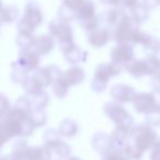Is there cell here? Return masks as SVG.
Here are the masks:
<instances>
[{
  "mask_svg": "<svg viewBox=\"0 0 160 160\" xmlns=\"http://www.w3.org/2000/svg\"><path fill=\"white\" fill-rule=\"evenodd\" d=\"M160 68V58L151 55L142 60H131L124 65V69L135 78L152 76Z\"/></svg>",
  "mask_w": 160,
  "mask_h": 160,
  "instance_id": "obj_4",
  "label": "cell"
},
{
  "mask_svg": "<svg viewBox=\"0 0 160 160\" xmlns=\"http://www.w3.org/2000/svg\"><path fill=\"white\" fill-rule=\"evenodd\" d=\"M30 71L27 70L24 67H22L18 62H14L11 66V79L14 81V83L22 85L28 80L30 77Z\"/></svg>",
  "mask_w": 160,
  "mask_h": 160,
  "instance_id": "obj_15",
  "label": "cell"
},
{
  "mask_svg": "<svg viewBox=\"0 0 160 160\" xmlns=\"http://www.w3.org/2000/svg\"><path fill=\"white\" fill-rule=\"evenodd\" d=\"M0 160H16L13 157V155L12 153H10V155H6V156H2L1 157V159Z\"/></svg>",
  "mask_w": 160,
  "mask_h": 160,
  "instance_id": "obj_31",
  "label": "cell"
},
{
  "mask_svg": "<svg viewBox=\"0 0 160 160\" xmlns=\"http://www.w3.org/2000/svg\"><path fill=\"white\" fill-rule=\"evenodd\" d=\"M62 78L70 87L79 85L85 80V70L80 66H71L62 72Z\"/></svg>",
  "mask_w": 160,
  "mask_h": 160,
  "instance_id": "obj_13",
  "label": "cell"
},
{
  "mask_svg": "<svg viewBox=\"0 0 160 160\" xmlns=\"http://www.w3.org/2000/svg\"><path fill=\"white\" fill-rule=\"evenodd\" d=\"M52 48H53V43L49 40H40L38 42H34L33 44V49L38 55L48 54Z\"/></svg>",
  "mask_w": 160,
  "mask_h": 160,
  "instance_id": "obj_22",
  "label": "cell"
},
{
  "mask_svg": "<svg viewBox=\"0 0 160 160\" xmlns=\"http://www.w3.org/2000/svg\"><path fill=\"white\" fill-rule=\"evenodd\" d=\"M92 147L96 151L100 153H104L107 150L112 148L110 136H107L104 133H98L92 138Z\"/></svg>",
  "mask_w": 160,
  "mask_h": 160,
  "instance_id": "obj_14",
  "label": "cell"
},
{
  "mask_svg": "<svg viewBox=\"0 0 160 160\" xmlns=\"http://www.w3.org/2000/svg\"><path fill=\"white\" fill-rule=\"evenodd\" d=\"M52 151H53V152H55L56 155L58 156V157H60V158H66V159H67V158H68L69 156H70L71 148L65 142L60 140V142H58L57 145H55V146H54L53 148H52Z\"/></svg>",
  "mask_w": 160,
  "mask_h": 160,
  "instance_id": "obj_25",
  "label": "cell"
},
{
  "mask_svg": "<svg viewBox=\"0 0 160 160\" xmlns=\"http://www.w3.org/2000/svg\"><path fill=\"white\" fill-rule=\"evenodd\" d=\"M53 151L44 146L33 147L28 145L27 142L20 139L14 142L12 155L16 160H51Z\"/></svg>",
  "mask_w": 160,
  "mask_h": 160,
  "instance_id": "obj_2",
  "label": "cell"
},
{
  "mask_svg": "<svg viewBox=\"0 0 160 160\" xmlns=\"http://www.w3.org/2000/svg\"><path fill=\"white\" fill-rule=\"evenodd\" d=\"M29 120L34 127L44 126L47 122V114L44 109L40 108H33L29 115Z\"/></svg>",
  "mask_w": 160,
  "mask_h": 160,
  "instance_id": "obj_18",
  "label": "cell"
},
{
  "mask_svg": "<svg viewBox=\"0 0 160 160\" xmlns=\"http://www.w3.org/2000/svg\"><path fill=\"white\" fill-rule=\"evenodd\" d=\"M43 140H44L45 146L48 147L52 150V148L62 140V135H60L58 129L48 128L43 134Z\"/></svg>",
  "mask_w": 160,
  "mask_h": 160,
  "instance_id": "obj_19",
  "label": "cell"
},
{
  "mask_svg": "<svg viewBox=\"0 0 160 160\" xmlns=\"http://www.w3.org/2000/svg\"><path fill=\"white\" fill-rule=\"evenodd\" d=\"M60 135L65 137H73L78 133V124L70 118L62 120L58 127Z\"/></svg>",
  "mask_w": 160,
  "mask_h": 160,
  "instance_id": "obj_16",
  "label": "cell"
},
{
  "mask_svg": "<svg viewBox=\"0 0 160 160\" xmlns=\"http://www.w3.org/2000/svg\"><path fill=\"white\" fill-rule=\"evenodd\" d=\"M48 101H49V97L45 90L43 92H41L40 94L32 98L33 108H40V109H45L46 105L48 104Z\"/></svg>",
  "mask_w": 160,
  "mask_h": 160,
  "instance_id": "obj_26",
  "label": "cell"
},
{
  "mask_svg": "<svg viewBox=\"0 0 160 160\" xmlns=\"http://www.w3.org/2000/svg\"><path fill=\"white\" fill-rule=\"evenodd\" d=\"M129 132L131 131H126V129L120 128V127H115V129L110 135L112 148L123 150L124 147L129 142Z\"/></svg>",
  "mask_w": 160,
  "mask_h": 160,
  "instance_id": "obj_12",
  "label": "cell"
},
{
  "mask_svg": "<svg viewBox=\"0 0 160 160\" xmlns=\"http://www.w3.org/2000/svg\"><path fill=\"white\" fill-rule=\"evenodd\" d=\"M11 110H12V108H11V104H10V101L6 98L5 94H2L1 98H0V115H1V118L5 116L6 114L9 113Z\"/></svg>",
  "mask_w": 160,
  "mask_h": 160,
  "instance_id": "obj_28",
  "label": "cell"
},
{
  "mask_svg": "<svg viewBox=\"0 0 160 160\" xmlns=\"http://www.w3.org/2000/svg\"><path fill=\"white\" fill-rule=\"evenodd\" d=\"M30 114L24 113L18 109L12 108L8 114L1 118L0 124V136L1 145L12 139L13 137H28L33 133L35 127L31 124L29 120Z\"/></svg>",
  "mask_w": 160,
  "mask_h": 160,
  "instance_id": "obj_1",
  "label": "cell"
},
{
  "mask_svg": "<svg viewBox=\"0 0 160 160\" xmlns=\"http://www.w3.org/2000/svg\"><path fill=\"white\" fill-rule=\"evenodd\" d=\"M102 160H129L122 150L115 148H110L102 153Z\"/></svg>",
  "mask_w": 160,
  "mask_h": 160,
  "instance_id": "obj_24",
  "label": "cell"
},
{
  "mask_svg": "<svg viewBox=\"0 0 160 160\" xmlns=\"http://www.w3.org/2000/svg\"><path fill=\"white\" fill-rule=\"evenodd\" d=\"M133 58H134L133 47H131L129 45L126 44L118 45L111 53V59H112L111 62L121 65L123 67H124L125 64L133 60Z\"/></svg>",
  "mask_w": 160,
  "mask_h": 160,
  "instance_id": "obj_9",
  "label": "cell"
},
{
  "mask_svg": "<svg viewBox=\"0 0 160 160\" xmlns=\"http://www.w3.org/2000/svg\"><path fill=\"white\" fill-rule=\"evenodd\" d=\"M122 151L126 155V157L129 160H140L142 158V155H144V151L140 148H138L132 142H128V144L124 147Z\"/></svg>",
  "mask_w": 160,
  "mask_h": 160,
  "instance_id": "obj_21",
  "label": "cell"
},
{
  "mask_svg": "<svg viewBox=\"0 0 160 160\" xmlns=\"http://www.w3.org/2000/svg\"><path fill=\"white\" fill-rule=\"evenodd\" d=\"M23 89H24L25 93H27L28 96L33 98V97L38 96V94H40L41 92L44 91L45 88L43 87L38 80L34 78V76L32 75V76H30V77L28 78L27 81L23 83Z\"/></svg>",
  "mask_w": 160,
  "mask_h": 160,
  "instance_id": "obj_17",
  "label": "cell"
},
{
  "mask_svg": "<svg viewBox=\"0 0 160 160\" xmlns=\"http://www.w3.org/2000/svg\"><path fill=\"white\" fill-rule=\"evenodd\" d=\"M129 142L135 144L142 151L152 148L157 142V134L148 124L136 125L129 132Z\"/></svg>",
  "mask_w": 160,
  "mask_h": 160,
  "instance_id": "obj_5",
  "label": "cell"
},
{
  "mask_svg": "<svg viewBox=\"0 0 160 160\" xmlns=\"http://www.w3.org/2000/svg\"><path fill=\"white\" fill-rule=\"evenodd\" d=\"M136 96V91L131 86L116 83L111 88V97L114 101L120 103L132 102Z\"/></svg>",
  "mask_w": 160,
  "mask_h": 160,
  "instance_id": "obj_8",
  "label": "cell"
},
{
  "mask_svg": "<svg viewBox=\"0 0 160 160\" xmlns=\"http://www.w3.org/2000/svg\"><path fill=\"white\" fill-rule=\"evenodd\" d=\"M124 68L123 66L115 62H107V64H100L94 70V76L91 82V88L94 92H102L107 88L108 82L112 77L118 75Z\"/></svg>",
  "mask_w": 160,
  "mask_h": 160,
  "instance_id": "obj_3",
  "label": "cell"
},
{
  "mask_svg": "<svg viewBox=\"0 0 160 160\" xmlns=\"http://www.w3.org/2000/svg\"><path fill=\"white\" fill-rule=\"evenodd\" d=\"M69 88H70V86L66 82V80L62 78V76L52 85V89L54 91V94L59 99H62L67 96Z\"/></svg>",
  "mask_w": 160,
  "mask_h": 160,
  "instance_id": "obj_20",
  "label": "cell"
},
{
  "mask_svg": "<svg viewBox=\"0 0 160 160\" xmlns=\"http://www.w3.org/2000/svg\"><path fill=\"white\" fill-rule=\"evenodd\" d=\"M17 62L21 65L22 67H24L27 70L29 71H35L38 69V65H40V57L38 54L35 51H23L20 54L18 60Z\"/></svg>",
  "mask_w": 160,
  "mask_h": 160,
  "instance_id": "obj_10",
  "label": "cell"
},
{
  "mask_svg": "<svg viewBox=\"0 0 160 160\" xmlns=\"http://www.w3.org/2000/svg\"><path fill=\"white\" fill-rule=\"evenodd\" d=\"M13 108L24 112V113L30 114L32 111V109H33V103H32L31 99H29L28 97H21V98L17 99Z\"/></svg>",
  "mask_w": 160,
  "mask_h": 160,
  "instance_id": "obj_23",
  "label": "cell"
},
{
  "mask_svg": "<svg viewBox=\"0 0 160 160\" xmlns=\"http://www.w3.org/2000/svg\"><path fill=\"white\" fill-rule=\"evenodd\" d=\"M151 87L153 88V90L160 91V68L151 77Z\"/></svg>",
  "mask_w": 160,
  "mask_h": 160,
  "instance_id": "obj_29",
  "label": "cell"
},
{
  "mask_svg": "<svg viewBox=\"0 0 160 160\" xmlns=\"http://www.w3.org/2000/svg\"><path fill=\"white\" fill-rule=\"evenodd\" d=\"M146 123L149 126H160V110H155L147 113Z\"/></svg>",
  "mask_w": 160,
  "mask_h": 160,
  "instance_id": "obj_27",
  "label": "cell"
},
{
  "mask_svg": "<svg viewBox=\"0 0 160 160\" xmlns=\"http://www.w3.org/2000/svg\"><path fill=\"white\" fill-rule=\"evenodd\" d=\"M62 52H64L67 62L72 65V66H78L81 62H85L87 59L86 53L77 48V46H75V45H68L66 47H62Z\"/></svg>",
  "mask_w": 160,
  "mask_h": 160,
  "instance_id": "obj_11",
  "label": "cell"
},
{
  "mask_svg": "<svg viewBox=\"0 0 160 160\" xmlns=\"http://www.w3.org/2000/svg\"><path fill=\"white\" fill-rule=\"evenodd\" d=\"M132 103L138 113L147 114L155 110H160V91L153 90L152 92L136 93Z\"/></svg>",
  "mask_w": 160,
  "mask_h": 160,
  "instance_id": "obj_7",
  "label": "cell"
},
{
  "mask_svg": "<svg viewBox=\"0 0 160 160\" xmlns=\"http://www.w3.org/2000/svg\"><path fill=\"white\" fill-rule=\"evenodd\" d=\"M66 160H81V159H79L78 157H75V156H72V157H68Z\"/></svg>",
  "mask_w": 160,
  "mask_h": 160,
  "instance_id": "obj_32",
  "label": "cell"
},
{
  "mask_svg": "<svg viewBox=\"0 0 160 160\" xmlns=\"http://www.w3.org/2000/svg\"><path fill=\"white\" fill-rule=\"evenodd\" d=\"M150 160H160V139L157 140L150 153Z\"/></svg>",
  "mask_w": 160,
  "mask_h": 160,
  "instance_id": "obj_30",
  "label": "cell"
},
{
  "mask_svg": "<svg viewBox=\"0 0 160 160\" xmlns=\"http://www.w3.org/2000/svg\"><path fill=\"white\" fill-rule=\"evenodd\" d=\"M103 109H104L105 115L116 125V127L126 129V131H131L134 127V120L131 114L116 101L105 103Z\"/></svg>",
  "mask_w": 160,
  "mask_h": 160,
  "instance_id": "obj_6",
  "label": "cell"
}]
</instances>
